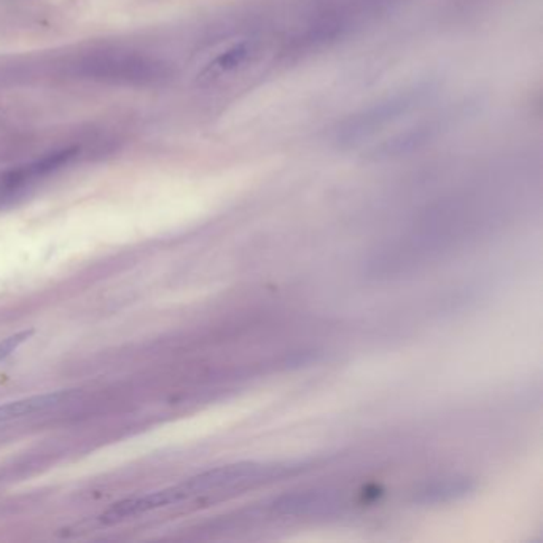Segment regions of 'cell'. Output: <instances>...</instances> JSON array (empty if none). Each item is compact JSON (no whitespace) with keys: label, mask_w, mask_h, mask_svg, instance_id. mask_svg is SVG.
Returning <instances> with one entry per match:
<instances>
[{"label":"cell","mask_w":543,"mask_h":543,"mask_svg":"<svg viewBox=\"0 0 543 543\" xmlns=\"http://www.w3.org/2000/svg\"><path fill=\"white\" fill-rule=\"evenodd\" d=\"M185 496H187V491H185L184 484L180 483V484H176V486L160 489V491L150 492V494H145V496L124 499L122 502L112 505L107 511H104L99 516V520L104 524L120 523L123 520L143 515V513H149V511H153V510L163 509V507L185 502V501H189V497Z\"/></svg>","instance_id":"obj_1"},{"label":"cell","mask_w":543,"mask_h":543,"mask_svg":"<svg viewBox=\"0 0 543 543\" xmlns=\"http://www.w3.org/2000/svg\"><path fill=\"white\" fill-rule=\"evenodd\" d=\"M77 153H78L77 147L60 150V152H55V153H50V155L41 158V160L35 161V163L10 172L0 182V195H12L14 191L24 189L26 185L32 184L37 179L48 176V174H51L55 170H61L62 166H66Z\"/></svg>","instance_id":"obj_2"},{"label":"cell","mask_w":543,"mask_h":543,"mask_svg":"<svg viewBox=\"0 0 543 543\" xmlns=\"http://www.w3.org/2000/svg\"><path fill=\"white\" fill-rule=\"evenodd\" d=\"M252 45L249 41H239L233 47L226 48L220 55L216 56L199 74V82L212 83L236 72L249 58H251Z\"/></svg>","instance_id":"obj_3"},{"label":"cell","mask_w":543,"mask_h":543,"mask_svg":"<svg viewBox=\"0 0 543 543\" xmlns=\"http://www.w3.org/2000/svg\"><path fill=\"white\" fill-rule=\"evenodd\" d=\"M64 397H66V394L55 392V394L34 395V397H28V399L4 403V405H0V424H5V422L20 419L24 416L35 415V413L47 411L50 408L58 407Z\"/></svg>","instance_id":"obj_4"},{"label":"cell","mask_w":543,"mask_h":543,"mask_svg":"<svg viewBox=\"0 0 543 543\" xmlns=\"http://www.w3.org/2000/svg\"><path fill=\"white\" fill-rule=\"evenodd\" d=\"M32 333H34L32 330H24V332L14 333L12 336H8L7 340L2 341L0 343V362L10 357L23 343H26L31 338Z\"/></svg>","instance_id":"obj_5"}]
</instances>
